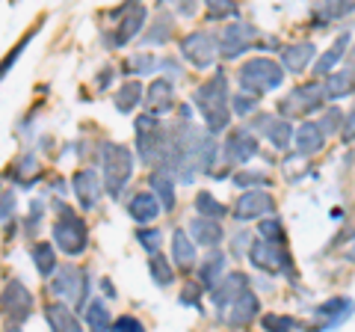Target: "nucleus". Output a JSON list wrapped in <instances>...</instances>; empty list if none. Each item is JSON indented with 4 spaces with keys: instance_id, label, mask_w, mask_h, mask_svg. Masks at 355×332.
<instances>
[{
    "instance_id": "nucleus-21",
    "label": "nucleus",
    "mask_w": 355,
    "mask_h": 332,
    "mask_svg": "<svg viewBox=\"0 0 355 332\" xmlns=\"http://www.w3.org/2000/svg\"><path fill=\"white\" fill-rule=\"evenodd\" d=\"M148 104H151V113H166V110H172L175 104V92H172V83L169 81H154L151 90H148Z\"/></svg>"
},
{
    "instance_id": "nucleus-44",
    "label": "nucleus",
    "mask_w": 355,
    "mask_h": 332,
    "mask_svg": "<svg viewBox=\"0 0 355 332\" xmlns=\"http://www.w3.org/2000/svg\"><path fill=\"white\" fill-rule=\"evenodd\" d=\"M237 184H240V187H252V184H270V179H266V175H254V172H243V175H237Z\"/></svg>"
},
{
    "instance_id": "nucleus-42",
    "label": "nucleus",
    "mask_w": 355,
    "mask_h": 332,
    "mask_svg": "<svg viewBox=\"0 0 355 332\" xmlns=\"http://www.w3.org/2000/svg\"><path fill=\"white\" fill-rule=\"evenodd\" d=\"M234 13H237V9L231 3H222V0H210V6H207L210 18H225V15H234Z\"/></svg>"
},
{
    "instance_id": "nucleus-3",
    "label": "nucleus",
    "mask_w": 355,
    "mask_h": 332,
    "mask_svg": "<svg viewBox=\"0 0 355 332\" xmlns=\"http://www.w3.org/2000/svg\"><path fill=\"white\" fill-rule=\"evenodd\" d=\"M101 158H104L107 193L119 196L121 190H125V184L130 181V175H133V154H130V149L119 146V142H107V146L101 149Z\"/></svg>"
},
{
    "instance_id": "nucleus-22",
    "label": "nucleus",
    "mask_w": 355,
    "mask_h": 332,
    "mask_svg": "<svg viewBox=\"0 0 355 332\" xmlns=\"http://www.w3.org/2000/svg\"><path fill=\"white\" fill-rule=\"evenodd\" d=\"M190 231H193V240L205 243V247H216L222 240V229L216 219H205V217H196L190 223Z\"/></svg>"
},
{
    "instance_id": "nucleus-4",
    "label": "nucleus",
    "mask_w": 355,
    "mask_h": 332,
    "mask_svg": "<svg viewBox=\"0 0 355 332\" xmlns=\"http://www.w3.org/2000/svg\"><path fill=\"white\" fill-rule=\"evenodd\" d=\"M53 240H57V247L65 252V256H80L86 249L83 219L74 211H69L65 205H60V219H57V226H53Z\"/></svg>"
},
{
    "instance_id": "nucleus-46",
    "label": "nucleus",
    "mask_w": 355,
    "mask_h": 332,
    "mask_svg": "<svg viewBox=\"0 0 355 332\" xmlns=\"http://www.w3.org/2000/svg\"><path fill=\"white\" fill-rule=\"evenodd\" d=\"M254 101H258V98H249V95H237V101H234L237 113H240V116H246L249 110H254Z\"/></svg>"
},
{
    "instance_id": "nucleus-9",
    "label": "nucleus",
    "mask_w": 355,
    "mask_h": 332,
    "mask_svg": "<svg viewBox=\"0 0 355 332\" xmlns=\"http://www.w3.org/2000/svg\"><path fill=\"white\" fill-rule=\"evenodd\" d=\"M254 312H258V297H254L252 291H243L228 306L219 308V317L225 320L228 326H246L249 320L254 317Z\"/></svg>"
},
{
    "instance_id": "nucleus-24",
    "label": "nucleus",
    "mask_w": 355,
    "mask_h": 332,
    "mask_svg": "<svg viewBox=\"0 0 355 332\" xmlns=\"http://www.w3.org/2000/svg\"><path fill=\"white\" fill-rule=\"evenodd\" d=\"M48 320H51L53 332H80V320H77L62 303L60 306L57 303L48 306Z\"/></svg>"
},
{
    "instance_id": "nucleus-25",
    "label": "nucleus",
    "mask_w": 355,
    "mask_h": 332,
    "mask_svg": "<svg viewBox=\"0 0 355 332\" xmlns=\"http://www.w3.org/2000/svg\"><path fill=\"white\" fill-rule=\"evenodd\" d=\"M311 57H314V45H311V42H299V45H291L284 51V65L299 74V72H305Z\"/></svg>"
},
{
    "instance_id": "nucleus-51",
    "label": "nucleus",
    "mask_w": 355,
    "mask_h": 332,
    "mask_svg": "<svg viewBox=\"0 0 355 332\" xmlns=\"http://www.w3.org/2000/svg\"><path fill=\"white\" fill-rule=\"evenodd\" d=\"M12 332H18V329H12Z\"/></svg>"
},
{
    "instance_id": "nucleus-39",
    "label": "nucleus",
    "mask_w": 355,
    "mask_h": 332,
    "mask_svg": "<svg viewBox=\"0 0 355 332\" xmlns=\"http://www.w3.org/2000/svg\"><path fill=\"white\" fill-rule=\"evenodd\" d=\"M352 9H355V3H326V6H320L317 13L323 18H340V15H349Z\"/></svg>"
},
{
    "instance_id": "nucleus-29",
    "label": "nucleus",
    "mask_w": 355,
    "mask_h": 332,
    "mask_svg": "<svg viewBox=\"0 0 355 332\" xmlns=\"http://www.w3.org/2000/svg\"><path fill=\"white\" fill-rule=\"evenodd\" d=\"M139 101H142V86L137 81H128L119 90V95H116V107L121 110V113H130V110L137 107Z\"/></svg>"
},
{
    "instance_id": "nucleus-38",
    "label": "nucleus",
    "mask_w": 355,
    "mask_h": 332,
    "mask_svg": "<svg viewBox=\"0 0 355 332\" xmlns=\"http://www.w3.org/2000/svg\"><path fill=\"white\" fill-rule=\"evenodd\" d=\"M137 240H139L148 252H157V247H160V231H157V229H139V231H137Z\"/></svg>"
},
{
    "instance_id": "nucleus-32",
    "label": "nucleus",
    "mask_w": 355,
    "mask_h": 332,
    "mask_svg": "<svg viewBox=\"0 0 355 332\" xmlns=\"http://www.w3.org/2000/svg\"><path fill=\"white\" fill-rule=\"evenodd\" d=\"M196 208H198V214H202L205 219H219V217L228 214L225 205L216 202V199L210 196V193H198V196H196Z\"/></svg>"
},
{
    "instance_id": "nucleus-37",
    "label": "nucleus",
    "mask_w": 355,
    "mask_h": 332,
    "mask_svg": "<svg viewBox=\"0 0 355 332\" xmlns=\"http://www.w3.org/2000/svg\"><path fill=\"white\" fill-rule=\"evenodd\" d=\"M151 69H154V57H151V53H139V57L128 60V72L130 74H146Z\"/></svg>"
},
{
    "instance_id": "nucleus-31",
    "label": "nucleus",
    "mask_w": 355,
    "mask_h": 332,
    "mask_svg": "<svg viewBox=\"0 0 355 332\" xmlns=\"http://www.w3.org/2000/svg\"><path fill=\"white\" fill-rule=\"evenodd\" d=\"M33 261H36V267H39L42 276H51L53 267H57V256H53L51 243H39V247H33Z\"/></svg>"
},
{
    "instance_id": "nucleus-5",
    "label": "nucleus",
    "mask_w": 355,
    "mask_h": 332,
    "mask_svg": "<svg viewBox=\"0 0 355 332\" xmlns=\"http://www.w3.org/2000/svg\"><path fill=\"white\" fill-rule=\"evenodd\" d=\"M249 258L254 267H261L266 273H291V256L272 240H254L249 247Z\"/></svg>"
},
{
    "instance_id": "nucleus-7",
    "label": "nucleus",
    "mask_w": 355,
    "mask_h": 332,
    "mask_svg": "<svg viewBox=\"0 0 355 332\" xmlns=\"http://www.w3.org/2000/svg\"><path fill=\"white\" fill-rule=\"evenodd\" d=\"M320 95H323V90H320L317 83L296 86V90L282 101V113L284 116H305V113H311V110L320 107V101H323Z\"/></svg>"
},
{
    "instance_id": "nucleus-14",
    "label": "nucleus",
    "mask_w": 355,
    "mask_h": 332,
    "mask_svg": "<svg viewBox=\"0 0 355 332\" xmlns=\"http://www.w3.org/2000/svg\"><path fill=\"white\" fill-rule=\"evenodd\" d=\"M74 193H77V202L83 208H95L98 199H101V181H98V175L92 169H80L74 175Z\"/></svg>"
},
{
    "instance_id": "nucleus-13",
    "label": "nucleus",
    "mask_w": 355,
    "mask_h": 332,
    "mask_svg": "<svg viewBox=\"0 0 355 332\" xmlns=\"http://www.w3.org/2000/svg\"><path fill=\"white\" fill-rule=\"evenodd\" d=\"M254 39V27L249 24H228L222 30V53L225 57H237L249 48V42Z\"/></svg>"
},
{
    "instance_id": "nucleus-20",
    "label": "nucleus",
    "mask_w": 355,
    "mask_h": 332,
    "mask_svg": "<svg viewBox=\"0 0 355 332\" xmlns=\"http://www.w3.org/2000/svg\"><path fill=\"white\" fill-rule=\"evenodd\" d=\"M172 258L178 267H184V270L196 264V247H193V240L187 238V231H181V229L172 235Z\"/></svg>"
},
{
    "instance_id": "nucleus-11",
    "label": "nucleus",
    "mask_w": 355,
    "mask_h": 332,
    "mask_svg": "<svg viewBox=\"0 0 355 332\" xmlns=\"http://www.w3.org/2000/svg\"><path fill=\"white\" fill-rule=\"evenodd\" d=\"M254 154H258V142H254V137L246 128H237L234 134H228V140H225V158L228 160L246 163L249 158H254Z\"/></svg>"
},
{
    "instance_id": "nucleus-50",
    "label": "nucleus",
    "mask_w": 355,
    "mask_h": 332,
    "mask_svg": "<svg viewBox=\"0 0 355 332\" xmlns=\"http://www.w3.org/2000/svg\"><path fill=\"white\" fill-rule=\"evenodd\" d=\"M352 72H355V51H352Z\"/></svg>"
},
{
    "instance_id": "nucleus-27",
    "label": "nucleus",
    "mask_w": 355,
    "mask_h": 332,
    "mask_svg": "<svg viewBox=\"0 0 355 332\" xmlns=\"http://www.w3.org/2000/svg\"><path fill=\"white\" fill-rule=\"evenodd\" d=\"M352 86H355L352 74H347V72H335V74H329V77H326L323 95L331 98V101H338V98H343V95H349V92H352Z\"/></svg>"
},
{
    "instance_id": "nucleus-34",
    "label": "nucleus",
    "mask_w": 355,
    "mask_h": 332,
    "mask_svg": "<svg viewBox=\"0 0 355 332\" xmlns=\"http://www.w3.org/2000/svg\"><path fill=\"white\" fill-rule=\"evenodd\" d=\"M86 324L92 326L95 332H104L107 324H110V312H107V306L101 300H95V303H89L86 308Z\"/></svg>"
},
{
    "instance_id": "nucleus-36",
    "label": "nucleus",
    "mask_w": 355,
    "mask_h": 332,
    "mask_svg": "<svg viewBox=\"0 0 355 332\" xmlns=\"http://www.w3.org/2000/svg\"><path fill=\"white\" fill-rule=\"evenodd\" d=\"M169 24H172V18H169V15H160L157 30H154L151 36H148V45H163V42L172 36V27H169Z\"/></svg>"
},
{
    "instance_id": "nucleus-33",
    "label": "nucleus",
    "mask_w": 355,
    "mask_h": 332,
    "mask_svg": "<svg viewBox=\"0 0 355 332\" xmlns=\"http://www.w3.org/2000/svg\"><path fill=\"white\" fill-rule=\"evenodd\" d=\"M222 270H225V258H222V256H214L210 261H205V267H202V282H205L207 291H214V288L219 285Z\"/></svg>"
},
{
    "instance_id": "nucleus-8",
    "label": "nucleus",
    "mask_w": 355,
    "mask_h": 332,
    "mask_svg": "<svg viewBox=\"0 0 355 332\" xmlns=\"http://www.w3.org/2000/svg\"><path fill=\"white\" fill-rule=\"evenodd\" d=\"M272 211H275V202H272L270 193H263V190H249V193H243V196L237 199V205H234V219L246 223V219H258V217H266V214H272Z\"/></svg>"
},
{
    "instance_id": "nucleus-35",
    "label": "nucleus",
    "mask_w": 355,
    "mask_h": 332,
    "mask_svg": "<svg viewBox=\"0 0 355 332\" xmlns=\"http://www.w3.org/2000/svg\"><path fill=\"white\" fill-rule=\"evenodd\" d=\"M151 276H154V282L157 285H172V267H169V261L166 258H160V256H154V261H151Z\"/></svg>"
},
{
    "instance_id": "nucleus-49",
    "label": "nucleus",
    "mask_w": 355,
    "mask_h": 332,
    "mask_svg": "<svg viewBox=\"0 0 355 332\" xmlns=\"http://www.w3.org/2000/svg\"><path fill=\"white\" fill-rule=\"evenodd\" d=\"M343 256H347L349 261H355V238H352V243H349V247H347V252H343Z\"/></svg>"
},
{
    "instance_id": "nucleus-2",
    "label": "nucleus",
    "mask_w": 355,
    "mask_h": 332,
    "mask_svg": "<svg viewBox=\"0 0 355 332\" xmlns=\"http://www.w3.org/2000/svg\"><path fill=\"white\" fill-rule=\"evenodd\" d=\"M284 81V72L275 60H266V57H254L240 69V86L252 95H261V92H270V90H279Z\"/></svg>"
},
{
    "instance_id": "nucleus-40",
    "label": "nucleus",
    "mask_w": 355,
    "mask_h": 332,
    "mask_svg": "<svg viewBox=\"0 0 355 332\" xmlns=\"http://www.w3.org/2000/svg\"><path fill=\"white\" fill-rule=\"evenodd\" d=\"M263 326L270 332H291L293 329V320L291 317H279V315H266L263 317Z\"/></svg>"
},
{
    "instance_id": "nucleus-23",
    "label": "nucleus",
    "mask_w": 355,
    "mask_h": 332,
    "mask_svg": "<svg viewBox=\"0 0 355 332\" xmlns=\"http://www.w3.org/2000/svg\"><path fill=\"white\" fill-rule=\"evenodd\" d=\"M190 158H193V169L207 172L210 166H214V158H216V142L210 137H196Z\"/></svg>"
},
{
    "instance_id": "nucleus-26",
    "label": "nucleus",
    "mask_w": 355,
    "mask_h": 332,
    "mask_svg": "<svg viewBox=\"0 0 355 332\" xmlns=\"http://www.w3.org/2000/svg\"><path fill=\"white\" fill-rule=\"evenodd\" d=\"M151 187H154V196L160 199V205L166 208V211H172V208H175V187H172L169 172H166V169L151 172Z\"/></svg>"
},
{
    "instance_id": "nucleus-45",
    "label": "nucleus",
    "mask_w": 355,
    "mask_h": 332,
    "mask_svg": "<svg viewBox=\"0 0 355 332\" xmlns=\"http://www.w3.org/2000/svg\"><path fill=\"white\" fill-rule=\"evenodd\" d=\"M340 137H343V140H347V142H352V140H355V110H352V113H349L347 119H343Z\"/></svg>"
},
{
    "instance_id": "nucleus-18",
    "label": "nucleus",
    "mask_w": 355,
    "mask_h": 332,
    "mask_svg": "<svg viewBox=\"0 0 355 332\" xmlns=\"http://www.w3.org/2000/svg\"><path fill=\"white\" fill-rule=\"evenodd\" d=\"M157 214H160V199L154 193H139L130 199V217L137 223H151Z\"/></svg>"
},
{
    "instance_id": "nucleus-16",
    "label": "nucleus",
    "mask_w": 355,
    "mask_h": 332,
    "mask_svg": "<svg viewBox=\"0 0 355 332\" xmlns=\"http://www.w3.org/2000/svg\"><path fill=\"white\" fill-rule=\"evenodd\" d=\"M323 142H326V131L317 125V122H302L296 131V151L299 154H317L320 149H323Z\"/></svg>"
},
{
    "instance_id": "nucleus-12",
    "label": "nucleus",
    "mask_w": 355,
    "mask_h": 332,
    "mask_svg": "<svg viewBox=\"0 0 355 332\" xmlns=\"http://www.w3.org/2000/svg\"><path fill=\"white\" fill-rule=\"evenodd\" d=\"M77 288H83V291H86V276L77 270V267H62L60 276L53 279V288H51V291L57 294V297H65V300H77V306H80L83 294L77 291Z\"/></svg>"
},
{
    "instance_id": "nucleus-48",
    "label": "nucleus",
    "mask_w": 355,
    "mask_h": 332,
    "mask_svg": "<svg viewBox=\"0 0 355 332\" xmlns=\"http://www.w3.org/2000/svg\"><path fill=\"white\" fill-rule=\"evenodd\" d=\"M335 128H338V113H329V116H326L323 131H335Z\"/></svg>"
},
{
    "instance_id": "nucleus-28",
    "label": "nucleus",
    "mask_w": 355,
    "mask_h": 332,
    "mask_svg": "<svg viewBox=\"0 0 355 332\" xmlns=\"http://www.w3.org/2000/svg\"><path fill=\"white\" fill-rule=\"evenodd\" d=\"M349 48V33H343V36H338L335 39V45H331L323 57H320V63H317V74H329L331 69H335V63L343 57V51Z\"/></svg>"
},
{
    "instance_id": "nucleus-6",
    "label": "nucleus",
    "mask_w": 355,
    "mask_h": 332,
    "mask_svg": "<svg viewBox=\"0 0 355 332\" xmlns=\"http://www.w3.org/2000/svg\"><path fill=\"white\" fill-rule=\"evenodd\" d=\"M216 51H219L216 39L210 36V33H205V30H196L181 42V53L193 65H198V69H207V65L216 60Z\"/></svg>"
},
{
    "instance_id": "nucleus-15",
    "label": "nucleus",
    "mask_w": 355,
    "mask_h": 332,
    "mask_svg": "<svg viewBox=\"0 0 355 332\" xmlns=\"http://www.w3.org/2000/svg\"><path fill=\"white\" fill-rule=\"evenodd\" d=\"M243 291H249V279L243 273H228L225 279H222L214 291H210V297H214V303H216V308H222V306H228L234 297H240Z\"/></svg>"
},
{
    "instance_id": "nucleus-17",
    "label": "nucleus",
    "mask_w": 355,
    "mask_h": 332,
    "mask_svg": "<svg viewBox=\"0 0 355 332\" xmlns=\"http://www.w3.org/2000/svg\"><path fill=\"white\" fill-rule=\"evenodd\" d=\"M258 125L263 128L266 140H270L275 149H287V146H291L293 131H291V125H287L284 119H270V116H261V119H258Z\"/></svg>"
},
{
    "instance_id": "nucleus-19",
    "label": "nucleus",
    "mask_w": 355,
    "mask_h": 332,
    "mask_svg": "<svg viewBox=\"0 0 355 332\" xmlns=\"http://www.w3.org/2000/svg\"><path fill=\"white\" fill-rule=\"evenodd\" d=\"M142 24H146V6H142V3L130 6V9H128V18L121 21V27H119V33H116V42H119V45L130 42V39L142 30Z\"/></svg>"
},
{
    "instance_id": "nucleus-47",
    "label": "nucleus",
    "mask_w": 355,
    "mask_h": 332,
    "mask_svg": "<svg viewBox=\"0 0 355 332\" xmlns=\"http://www.w3.org/2000/svg\"><path fill=\"white\" fill-rule=\"evenodd\" d=\"M12 211H15V196H12V190H6L3 193V223H9Z\"/></svg>"
},
{
    "instance_id": "nucleus-41",
    "label": "nucleus",
    "mask_w": 355,
    "mask_h": 332,
    "mask_svg": "<svg viewBox=\"0 0 355 332\" xmlns=\"http://www.w3.org/2000/svg\"><path fill=\"white\" fill-rule=\"evenodd\" d=\"M110 332H146V329H142V324H139L137 317L125 315V317H119V320H116L113 329H110Z\"/></svg>"
},
{
    "instance_id": "nucleus-1",
    "label": "nucleus",
    "mask_w": 355,
    "mask_h": 332,
    "mask_svg": "<svg viewBox=\"0 0 355 332\" xmlns=\"http://www.w3.org/2000/svg\"><path fill=\"white\" fill-rule=\"evenodd\" d=\"M196 107L202 110L207 131H222L228 125V81L225 72H216L210 81L196 92Z\"/></svg>"
},
{
    "instance_id": "nucleus-30",
    "label": "nucleus",
    "mask_w": 355,
    "mask_h": 332,
    "mask_svg": "<svg viewBox=\"0 0 355 332\" xmlns=\"http://www.w3.org/2000/svg\"><path fill=\"white\" fill-rule=\"evenodd\" d=\"M352 308H355V303L352 300H343V297H335V300H329V303H323L317 308L323 317H335V324H340V320H347L349 315H352Z\"/></svg>"
},
{
    "instance_id": "nucleus-43",
    "label": "nucleus",
    "mask_w": 355,
    "mask_h": 332,
    "mask_svg": "<svg viewBox=\"0 0 355 332\" xmlns=\"http://www.w3.org/2000/svg\"><path fill=\"white\" fill-rule=\"evenodd\" d=\"M261 231L266 238H275V243H282L284 240V231L279 226V219H266V223H261Z\"/></svg>"
},
{
    "instance_id": "nucleus-10",
    "label": "nucleus",
    "mask_w": 355,
    "mask_h": 332,
    "mask_svg": "<svg viewBox=\"0 0 355 332\" xmlns=\"http://www.w3.org/2000/svg\"><path fill=\"white\" fill-rule=\"evenodd\" d=\"M3 308L12 320H24L33 308V297L21 282H6L3 288Z\"/></svg>"
}]
</instances>
